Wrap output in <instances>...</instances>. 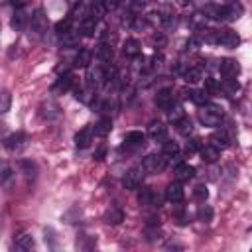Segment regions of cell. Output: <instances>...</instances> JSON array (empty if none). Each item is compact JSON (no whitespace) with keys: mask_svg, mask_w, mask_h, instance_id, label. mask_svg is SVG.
Masks as SVG:
<instances>
[{"mask_svg":"<svg viewBox=\"0 0 252 252\" xmlns=\"http://www.w3.org/2000/svg\"><path fill=\"white\" fill-rule=\"evenodd\" d=\"M207 32H209L207 41H211V43H220L222 47H228V49H234L240 43V35L234 30H219V32L207 30Z\"/></svg>","mask_w":252,"mask_h":252,"instance_id":"cell-1","label":"cell"},{"mask_svg":"<svg viewBox=\"0 0 252 252\" xmlns=\"http://www.w3.org/2000/svg\"><path fill=\"white\" fill-rule=\"evenodd\" d=\"M197 116H199V122L203 126H211L213 128V126H219L220 124V120H222V108H219L217 104H207L205 102V106L201 104Z\"/></svg>","mask_w":252,"mask_h":252,"instance_id":"cell-2","label":"cell"},{"mask_svg":"<svg viewBox=\"0 0 252 252\" xmlns=\"http://www.w3.org/2000/svg\"><path fill=\"white\" fill-rule=\"evenodd\" d=\"M165 165H167V159L163 156H156V154L146 156L144 161H142L144 173H161L165 169Z\"/></svg>","mask_w":252,"mask_h":252,"instance_id":"cell-3","label":"cell"},{"mask_svg":"<svg viewBox=\"0 0 252 252\" xmlns=\"http://www.w3.org/2000/svg\"><path fill=\"white\" fill-rule=\"evenodd\" d=\"M28 142H30V138L26 132H14L4 140V146L8 152H22L28 146Z\"/></svg>","mask_w":252,"mask_h":252,"instance_id":"cell-4","label":"cell"},{"mask_svg":"<svg viewBox=\"0 0 252 252\" xmlns=\"http://www.w3.org/2000/svg\"><path fill=\"white\" fill-rule=\"evenodd\" d=\"M142 179H144V169L142 167H132L126 171V175L122 177V185L126 189H138L142 185Z\"/></svg>","mask_w":252,"mask_h":252,"instance_id":"cell-5","label":"cell"},{"mask_svg":"<svg viewBox=\"0 0 252 252\" xmlns=\"http://www.w3.org/2000/svg\"><path fill=\"white\" fill-rule=\"evenodd\" d=\"M30 28H32V32L37 33V35H41V33L47 30V16L43 14L41 8H37V10L32 14V18H30Z\"/></svg>","mask_w":252,"mask_h":252,"instance_id":"cell-6","label":"cell"},{"mask_svg":"<svg viewBox=\"0 0 252 252\" xmlns=\"http://www.w3.org/2000/svg\"><path fill=\"white\" fill-rule=\"evenodd\" d=\"M203 14L211 20H228V6H220V4H207L203 8Z\"/></svg>","mask_w":252,"mask_h":252,"instance_id":"cell-7","label":"cell"},{"mask_svg":"<svg viewBox=\"0 0 252 252\" xmlns=\"http://www.w3.org/2000/svg\"><path fill=\"white\" fill-rule=\"evenodd\" d=\"M14 179H16L14 167L6 159H0V187H12Z\"/></svg>","mask_w":252,"mask_h":252,"instance_id":"cell-8","label":"cell"},{"mask_svg":"<svg viewBox=\"0 0 252 252\" xmlns=\"http://www.w3.org/2000/svg\"><path fill=\"white\" fill-rule=\"evenodd\" d=\"M102 83H106L104 69L102 67H89V73H87V85H89V89H96Z\"/></svg>","mask_w":252,"mask_h":252,"instance_id":"cell-9","label":"cell"},{"mask_svg":"<svg viewBox=\"0 0 252 252\" xmlns=\"http://www.w3.org/2000/svg\"><path fill=\"white\" fill-rule=\"evenodd\" d=\"M183 195H185V191H183L181 181H171V183L165 187V199H167L169 203H181V201H183Z\"/></svg>","mask_w":252,"mask_h":252,"instance_id":"cell-10","label":"cell"},{"mask_svg":"<svg viewBox=\"0 0 252 252\" xmlns=\"http://www.w3.org/2000/svg\"><path fill=\"white\" fill-rule=\"evenodd\" d=\"M138 203L144 207H159V197L150 187H142L138 191Z\"/></svg>","mask_w":252,"mask_h":252,"instance_id":"cell-11","label":"cell"},{"mask_svg":"<svg viewBox=\"0 0 252 252\" xmlns=\"http://www.w3.org/2000/svg\"><path fill=\"white\" fill-rule=\"evenodd\" d=\"M219 71L224 79H232L240 73V65L234 61V59H220V65H219Z\"/></svg>","mask_w":252,"mask_h":252,"instance_id":"cell-12","label":"cell"},{"mask_svg":"<svg viewBox=\"0 0 252 252\" xmlns=\"http://www.w3.org/2000/svg\"><path fill=\"white\" fill-rule=\"evenodd\" d=\"M154 100H156V104H158L159 108L167 110V108L173 106V102H175V94H173L171 89H161V91H158V94H156Z\"/></svg>","mask_w":252,"mask_h":252,"instance_id":"cell-13","label":"cell"},{"mask_svg":"<svg viewBox=\"0 0 252 252\" xmlns=\"http://www.w3.org/2000/svg\"><path fill=\"white\" fill-rule=\"evenodd\" d=\"M144 142H146V134L134 130V132H128V134L124 136V146H122V148H126V150H134V148L144 146Z\"/></svg>","mask_w":252,"mask_h":252,"instance_id":"cell-14","label":"cell"},{"mask_svg":"<svg viewBox=\"0 0 252 252\" xmlns=\"http://www.w3.org/2000/svg\"><path fill=\"white\" fill-rule=\"evenodd\" d=\"M28 22H30V18H28L26 10H24V8H16V12H14L12 20H10V28H12L14 32H22Z\"/></svg>","mask_w":252,"mask_h":252,"instance_id":"cell-15","label":"cell"},{"mask_svg":"<svg viewBox=\"0 0 252 252\" xmlns=\"http://www.w3.org/2000/svg\"><path fill=\"white\" fill-rule=\"evenodd\" d=\"M71 85H73V75H71V73H65V75H61V77L53 83L51 93H53V94H63V93H67V91L71 89Z\"/></svg>","mask_w":252,"mask_h":252,"instance_id":"cell-16","label":"cell"},{"mask_svg":"<svg viewBox=\"0 0 252 252\" xmlns=\"http://www.w3.org/2000/svg\"><path fill=\"white\" fill-rule=\"evenodd\" d=\"M91 142H93V126H85L75 134L77 148H87V146H91Z\"/></svg>","mask_w":252,"mask_h":252,"instance_id":"cell-17","label":"cell"},{"mask_svg":"<svg viewBox=\"0 0 252 252\" xmlns=\"http://www.w3.org/2000/svg\"><path fill=\"white\" fill-rule=\"evenodd\" d=\"M102 220H104L106 224L116 226V224H120V222L124 220V211H122L120 207H110V209H106V213H104Z\"/></svg>","mask_w":252,"mask_h":252,"instance_id":"cell-18","label":"cell"},{"mask_svg":"<svg viewBox=\"0 0 252 252\" xmlns=\"http://www.w3.org/2000/svg\"><path fill=\"white\" fill-rule=\"evenodd\" d=\"M209 142H211V146H215L217 150H224V148L230 146V138H228V134H226L224 130H217V132L209 138Z\"/></svg>","mask_w":252,"mask_h":252,"instance_id":"cell-19","label":"cell"},{"mask_svg":"<svg viewBox=\"0 0 252 252\" xmlns=\"http://www.w3.org/2000/svg\"><path fill=\"white\" fill-rule=\"evenodd\" d=\"M18 167H20V171L24 173V177H26L28 181H32V179L37 177V165H35L32 159H20V161H18Z\"/></svg>","mask_w":252,"mask_h":252,"instance_id":"cell-20","label":"cell"},{"mask_svg":"<svg viewBox=\"0 0 252 252\" xmlns=\"http://www.w3.org/2000/svg\"><path fill=\"white\" fill-rule=\"evenodd\" d=\"M173 173H175L177 181H187V179H191V177L195 175V167H193V165H189V163H183V161H179V163L175 165Z\"/></svg>","mask_w":252,"mask_h":252,"instance_id":"cell-21","label":"cell"},{"mask_svg":"<svg viewBox=\"0 0 252 252\" xmlns=\"http://www.w3.org/2000/svg\"><path fill=\"white\" fill-rule=\"evenodd\" d=\"M199 156H201V159H203V161L213 163V161H217V159H219L220 150H217L215 146L207 144V146H201V148H199Z\"/></svg>","mask_w":252,"mask_h":252,"instance_id":"cell-22","label":"cell"},{"mask_svg":"<svg viewBox=\"0 0 252 252\" xmlns=\"http://www.w3.org/2000/svg\"><path fill=\"white\" fill-rule=\"evenodd\" d=\"M110 130H112V120H110L108 116L100 118V120L93 126V134H94V136H100V138H104L106 134H110Z\"/></svg>","mask_w":252,"mask_h":252,"instance_id":"cell-23","label":"cell"},{"mask_svg":"<svg viewBox=\"0 0 252 252\" xmlns=\"http://www.w3.org/2000/svg\"><path fill=\"white\" fill-rule=\"evenodd\" d=\"M14 246H16L18 250H32V248L35 246V242H33V236H32L30 232H22V234L16 236Z\"/></svg>","mask_w":252,"mask_h":252,"instance_id":"cell-24","label":"cell"},{"mask_svg":"<svg viewBox=\"0 0 252 252\" xmlns=\"http://www.w3.org/2000/svg\"><path fill=\"white\" fill-rule=\"evenodd\" d=\"M122 51H124V55H126V57H138V55H140V51H142L140 41H138V39H134V37L126 39V41H124V45H122Z\"/></svg>","mask_w":252,"mask_h":252,"instance_id":"cell-25","label":"cell"},{"mask_svg":"<svg viewBox=\"0 0 252 252\" xmlns=\"http://www.w3.org/2000/svg\"><path fill=\"white\" fill-rule=\"evenodd\" d=\"M94 30H96V20L94 18H85V20H81V35H85V37H93L94 35Z\"/></svg>","mask_w":252,"mask_h":252,"instance_id":"cell-26","label":"cell"},{"mask_svg":"<svg viewBox=\"0 0 252 252\" xmlns=\"http://www.w3.org/2000/svg\"><path fill=\"white\" fill-rule=\"evenodd\" d=\"M161 156H163L165 159H177V158H179V146H177L175 142H163Z\"/></svg>","mask_w":252,"mask_h":252,"instance_id":"cell-27","label":"cell"},{"mask_svg":"<svg viewBox=\"0 0 252 252\" xmlns=\"http://www.w3.org/2000/svg\"><path fill=\"white\" fill-rule=\"evenodd\" d=\"M91 59H93V53H91L89 49H79V53L75 55L73 65H75V67H89Z\"/></svg>","mask_w":252,"mask_h":252,"instance_id":"cell-28","label":"cell"},{"mask_svg":"<svg viewBox=\"0 0 252 252\" xmlns=\"http://www.w3.org/2000/svg\"><path fill=\"white\" fill-rule=\"evenodd\" d=\"M150 136L156 142H163L165 140V126L161 122H152L150 124Z\"/></svg>","mask_w":252,"mask_h":252,"instance_id":"cell-29","label":"cell"},{"mask_svg":"<svg viewBox=\"0 0 252 252\" xmlns=\"http://www.w3.org/2000/svg\"><path fill=\"white\" fill-rule=\"evenodd\" d=\"M79 35H81V33H75V30L71 28L67 33H63V35H59V37H61V43H63L65 47H75V45H79Z\"/></svg>","mask_w":252,"mask_h":252,"instance_id":"cell-30","label":"cell"},{"mask_svg":"<svg viewBox=\"0 0 252 252\" xmlns=\"http://www.w3.org/2000/svg\"><path fill=\"white\" fill-rule=\"evenodd\" d=\"M96 57L102 63H110V59H112V47L108 43H100L98 49H96Z\"/></svg>","mask_w":252,"mask_h":252,"instance_id":"cell-31","label":"cell"},{"mask_svg":"<svg viewBox=\"0 0 252 252\" xmlns=\"http://www.w3.org/2000/svg\"><path fill=\"white\" fill-rule=\"evenodd\" d=\"M89 14H91V18L100 20V18L106 14V10H104V6H102V0H94V2L89 6Z\"/></svg>","mask_w":252,"mask_h":252,"instance_id":"cell-32","label":"cell"},{"mask_svg":"<svg viewBox=\"0 0 252 252\" xmlns=\"http://www.w3.org/2000/svg\"><path fill=\"white\" fill-rule=\"evenodd\" d=\"M185 96H187V100H191V102H195L199 106L207 102V93L205 91H187Z\"/></svg>","mask_w":252,"mask_h":252,"instance_id":"cell-33","label":"cell"},{"mask_svg":"<svg viewBox=\"0 0 252 252\" xmlns=\"http://www.w3.org/2000/svg\"><path fill=\"white\" fill-rule=\"evenodd\" d=\"M91 14H89V8L83 4V2H79L75 8H73V12H71V18L73 20H85V18H89Z\"/></svg>","mask_w":252,"mask_h":252,"instance_id":"cell-34","label":"cell"},{"mask_svg":"<svg viewBox=\"0 0 252 252\" xmlns=\"http://www.w3.org/2000/svg\"><path fill=\"white\" fill-rule=\"evenodd\" d=\"M175 128H177V132L179 134H183V136H187V134H191V130H193V124H191V120L189 118H181V120H177L175 122Z\"/></svg>","mask_w":252,"mask_h":252,"instance_id":"cell-35","label":"cell"},{"mask_svg":"<svg viewBox=\"0 0 252 252\" xmlns=\"http://www.w3.org/2000/svg\"><path fill=\"white\" fill-rule=\"evenodd\" d=\"M183 77H185L187 83H197V81H201V69L199 67H189L183 73Z\"/></svg>","mask_w":252,"mask_h":252,"instance_id":"cell-36","label":"cell"},{"mask_svg":"<svg viewBox=\"0 0 252 252\" xmlns=\"http://www.w3.org/2000/svg\"><path fill=\"white\" fill-rule=\"evenodd\" d=\"M197 217H199V220H203V222H211V220H213V209H211L209 205H201L199 211H197Z\"/></svg>","mask_w":252,"mask_h":252,"instance_id":"cell-37","label":"cell"},{"mask_svg":"<svg viewBox=\"0 0 252 252\" xmlns=\"http://www.w3.org/2000/svg\"><path fill=\"white\" fill-rule=\"evenodd\" d=\"M71 22H73V18H65V20H59V22L55 24V33H57V35H63V33H67V32L71 30Z\"/></svg>","mask_w":252,"mask_h":252,"instance_id":"cell-38","label":"cell"},{"mask_svg":"<svg viewBox=\"0 0 252 252\" xmlns=\"http://www.w3.org/2000/svg\"><path fill=\"white\" fill-rule=\"evenodd\" d=\"M185 114H183V108L181 106H171V108H167V118L175 124L177 120H181Z\"/></svg>","mask_w":252,"mask_h":252,"instance_id":"cell-39","label":"cell"},{"mask_svg":"<svg viewBox=\"0 0 252 252\" xmlns=\"http://www.w3.org/2000/svg\"><path fill=\"white\" fill-rule=\"evenodd\" d=\"M146 238L148 240H159L161 238V230L158 228V224H148L146 226Z\"/></svg>","mask_w":252,"mask_h":252,"instance_id":"cell-40","label":"cell"},{"mask_svg":"<svg viewBox=\"0 0 252 252\" xmlns=\"http://www.w3.org/2000/svg\"><path fill=\"white\" fill-rule=\"evenodd\" d=\"M10 104H12V96L8 93H0V114L8 112L10 110Z\"/></svg>","mask_w":252,"mask_h":252,"instance_id":"cell-41","label":"cell"},{"mask_svg":"<svg viewBox=\"0 0 252 252\" xmlns=\"http://www.w3.org/2000/svg\"><path fill=\"white\" fill-rule=\"evenodd\" d=\"M224 89L228 91V93H236L238 89H240V85H238V81H236V77H232V79H224Z\"/></svg>","mask_w":252,"mask_h":252,"instance_id":"cell-42","label":"cell"},{"mask_svg":"<svg viewBox=\"0 0 252 252\" xmlns=\"http://www.w3.org/2000/svg\"><path fill=\"white\" fill-rule=\"evenodd\" d=\"M193 195H195L197 199L205 201V199L209 197V191H207V187H205V185H197V187H195V191H193Z\"/></svg>","mask_w":252,"mask_h":252,"instance_id":"cell-43","label":"cell"},{"mask_svg":"<svg viewBox=\"0 0 252 252\" xmlns=\"http://www.w3.org/2000/svg\"><path fill=\"white\" fill-rule=\"evenodd\" d=\"M199 148H201V140H189L187 146H185V152L193 154V152H199Z\"/></svg>","mask_w":252,"mask_h":252,"instance_id":"cell-44","label":"cell"},{"mask_svg":"<svg viewBox=\"0 0 252 252\" xmlns=\"http://www.w3.org/2000/svg\"><path fill=\"white\" fill-rule=\"evenodd\" d=\"M118 4H120V0H102V6L106 12H114L118 8Z\"/></svg>","mask_w":252,"mask_h":252,"instance_id":"cell-45","label":"cell"},{"mask_svg":"<svg viewBox=\"0 0 252 252\" xmlns=\"http://www.w3.org/2000/svg\"><path fill=\"white\" fill-rule=\"evenodd\" d=\"M205 87H207L209 91H217V89H219V83H217L213 77H207V79H205Z\"/></svg>","mask_w":252,"mask_h":252,"instance_id":"cell-46","label":"cell"},{"mask_svg":"<svg viewBox=\"0 0 252 252\" xmlns=\"http://www.w3.org/2000/svg\"><path fill=\"white\" fill-rule=\"evenodd\" d=\"M104 154H106V150H104V148H98V150L94 152V159H102Z\"/></svg>","mask_w":252,"mask_h":252,"instance_id":"cell-47","label":"cell"},{"mask_svg":"<svg viewBox=\"0 0 252 252\" xmlns=\"http://www.w3.org/2000/svg\"><path fill=\"white\" fill-rule=\"evenodd\" d=\"M12 2V6H16V8H24L26 4H28V0H10Z\"/></svg>","mask_w":252,"mask_h":252,"instance_id":"cell-48","label":"cell"},{"mask_svg":"<svg viewBox=\"0 0 252 252\" xmlns=\"http://www.w3.org/2000/svg\"><path fill=\"white\" fill-rule=\"evenodd\" d=\"M179 4H181V6H185V4H189V0H179Z\"/></svg>","mask_w":252,"mask_h":252,"instance_id":"cell-49","label":"cell"}]
</instances>
